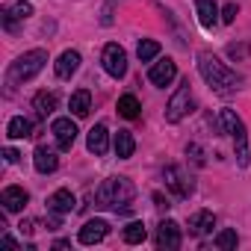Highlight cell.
<instances>
[{
	"mask_svg": "<svg viewBox=\"0 0 251 251\" xmlns=\"http://www.w3.org/2000/svg\"><path fill=\"white\" fill-rule=\"evenodd\" d=\"M145 236H148V230H145L142 222H130L124 227V242L127 245H139V242H145Z\"/></svg>",
	"mask_w": 251,
	"mask_h": 251,
	"instance_id": "cell-25",
	"label": "cell"
},
{
	"mask_svg": "<svg viewBox=\"0 0 251 251\" xmlns=\"http://www.w3.org/2000/svg\"><path fill=\"white\" fill-rule=\"evenodd\" d=\"M216 227V216L210 213V210H198L192 219H189V233L192 236H204V233H210Z\"/></svg>",
	"mask_w": 251,
	"mask_h": 251,
	"instance_id": "cell-18",
	"label": "cell"
},
{
	"mask_svg": "<svg viewBox=\"0 0 251 251\" xmlns=\"http://www.w3.org/2000/svg\"><path fill=\"white\" fill-rule=\"evenodd\" d=\"M157 53H160V42H154V39H142V42H139V48H136L139 62H151Z\"/></svg>",
	"mask_w": 251,
	"mask_h": 251,
	"instance_id": "cell-26",
	"label": "cell"
},
{
	"mask_svg": "<svg viewBox=\"0 0 251 251\" xmlns=\"http://www.w3.org/2000/svg\"><path fill=\"white\" fill-rule=\"evenodd\" d=\"M33 163H36V172H42V175H50V172H56V166H59V157H56V151H53V148H48V145H39V148H36V154H33Z\"/></svg>",
	"mask_w": 251,
	"mask_h": 251,
	"instance_id": "cell-14",
	"label": "cell"
},
{
	"mask_svg": "<svg viewBox=\"0 0 251 251\" xmlns=\"http://www.w3.org/2000/svg\"><path fill=\"white\" fill-rule=\"evenodd\" d=\"M189 106H192V92H189V80H186V83H180V89L172 95V100H169V106H166V121H169V124H177V121L189 112Z\"/></svg>",
	"mask_w": 251,
	"mask_h": 251,
	"instance_id": "cell-5",
	"label": "cell"
},
{
	"mask_svg": "<svg viewBox=\"0 0 251 251\" xmlns=\"http://www.w3.org/2000/svg\"><path fill=\"white\" fill-rule=\"evenodd\" d=\"M100 59H103V68H106V74H109V77L121 80L124 74H127V53H124V48H121V45H106Z\"/></svg>",
	"mask_w": 251,
	"mask_h": 251,
	"instance_id": "cell-6",
	"label": "cell"
},
{
	"mask_svg": "<svg viewBox=\"0 0 251 251\" xmlns=\"http://www.w3.org/2000/svg\"><path fill=\"white\" fill-rule=\"evenodd\" d=\"M45 62H48V50H27L24 56H18L15 62H12V68H9V83H27V80H33L42 68H45Z\"/></svg>",
	"mask_w": 251,
	"mask_h": 251,
	"instance_id": "cell-3",
	"label": "cell"
},
{
	"mask_svg": "<svg viewBox=\"0 0 251 251\" xmlns=\"http://www.w3.org/2000/svg\"><path fill=\"white\" fill-rule=\"evenodd\" d=\"M157 248H163V251L180 248V225L177 222H172V219L160 222V227H157Z\"/></svg>",
	"mask_w": 251,
	"mask_h": 251,
	"instance_id": "cell-7",
	"label": "cell"
},
{
	"mask_svg": "<svg viewBox=\"0 0 251 251\" xmlns=\"http://www.w3.org/2000/svg\"><path fill=\"white\" fill-rule=\"evenodd\" d=\"M50 130H53V136H56V145H59L62 151H71V145H74V139H77V124H74L71 118H53Z\"/></svg>",
	"mask_w": 251,
	"mask_h": 251,
	"instance_id": "cell-9",
	"label": "cell"
},
{
	"mask_svg": "<svg viewBox=\"0 0 251 251\" xmlns=\"http://www.w3.org/2000/svg\"><path fill=\"white\" fill-rule=\"evenodd\" d=\"M227 53L236 59V56H245V53H248V48H236V45H230V48H227Z\"/></svg>",
	"mask_w": 251,
	"mask_h": 251,
	"instance_id": "cell-31",
	"label": "cell"
},
{
	"mask_svg": "<svg viewBox=\"0 0 251 251\" xmlns=\"http://www.w3.org/2000/svg\"><path fill=\"white\" fill-rule=\"evenodd\" d=\"M6 136H9V139H27V136H33V124H30L24 115H15V118L6 124Z\"/></svg>",
	"mask_w": 251,
	"mask_h": 251,
	"instance_id": "cell-21",
	"label": "cell"
},
{
	"mask_svg": "<svg viewBox=\"0 0 251 251\" xmlns=\"http://www.w3.org/2000/svg\"><path fill=\"white\" fill-rule=\"evenodd\" d=\"M3 245H9V248H18V242H15L12 236H3Z\"/></svg>",
	"mask_w": 251,
	"mask_h": 251,
	"instance_id": "cell-33",
	"label": "cell"
},
{
	"mask_svg": "<svg viewBox=\"0 0 251 251\" xmlns=\"http://www.w3.org/2000/svg\"><path fill=\"white\" fill-rule=\"evenodd\" d=\"M33 109H36L39 118H48V115L56 109V95H53V92H39V95L33 98Z\"/></svg>",
	"mask_w": 251,
	"mask_h": 251,
	"instance_id": "cell-22",
	"label": "cell"
},
{
	"mask_svg": "<svg viewBox=\"0 0 251 251\" xmlns=\"http://www.w3.org/2000/svg\"><path fill=\"white\" fill-rule=\"evenodd\" d=\"M77 68H80V53H77V50H65V53L56 59V77H62V80L74 77Z\"/></svg>",
	"mask_w": 251,
	"mask_h": 251,
	"instance_id": "cell-19",
	"label": "cell"
},
{
	"mask_svg": "<svg viewBox=\"0 0 251 251\" xmlns=\"http://www.w3.org/2000/svg\"><path fill=\"white\" fill-rule=\"evenodd\" d=\"M3 157H6V163H18V151H15V148H6Z\"/></svg>",
	"mask_w": 251,
	"mask_h": 251,
	"instance_id": "cell-32",
	"label": "cell"
},
{
	"mask_svg": "<svg viewBox=\"0 0 251 251\" xmlns=\"http://www.w3.org/2000/svg\"><path fill=\"white\" fill-rule=\"evenodd\" d=\"M163 177H166V186H169L177 198H186V195L192 192V177H186L180 166H169V169L163 172Z\"/></svg>",
	"mask_w": 251,
	"mask_h": 251,
	"instance_id": "cell-8",
	"label": "cell"
},
{
	"mask_svg": "<svg viewBox=\"0 0 251 251\" xmlns=\"http://www.w3.org/2000/svg\"><path fill=\"white\" fill-rule=\"evenodd\" d=\"M139 109H142V103L136 100V95H121L118 98V115L121 118H139Z\"/></svg>",
	"mask_w": 251,
	"mask_h": 251,
	"instance_id": "cell-24",
	"label": "cell"
},
{
	"mask_svg": "<svg viewBox=\"0 0 251 251\" xmlns=\"http://www.w3.org/2000/svg\"><path fill=\"white\" fill-rule=\"evenodd\" d=\"M30 15H33V6L27 3V0H18V3L3 9V24H6V30H15V21H24Z\"/></svg>",
	"mask_w": 251,
	"mask_h": 251,
	"instance_id": "cell-17",
	"label": "cell"
},
{
	"mask_svg": "<svg viewBox=\"0 0 251 251\" xmlns=\"http://www.w3.org/2000/svg\"><path fill=\"white\" fill-rule=\"evenodd\" d=\"M136 189L127 177H109L100 183V189L95 192V201L98 207H112V210H127L130 201H133Z\"/></svg>",
	"mask_w": 251,
	"mask_h": 251,
	"instance_id": "cell-2",
	"label": "cell"
},
{
	"mask_svg": "<svg viewBox=\"0 0 251 251\" xmlns=\"http://www.w3.org/2000/svg\"><path fill=\"white\" fill-rule=\"evenodd\" d=\"M154 204L160 207V210H169L172 204H169V198H163V192H154Z\"/></svg>",
	"mask_w": 251,
	"mask_h": 251,
	"instance_id": "cell-30",
	"label": "cell"
},
{
	"mask_svg": "<svg viewBox=\"0 0 251 251\" xmlns=\"http://www.w3.org/2000/svg\"><path fill=\"white\" fill-rule=\"evenodd\" d=\"M86 145H89V151H92L95 157H103V154L109 151V133H106V127H103V124H95V127L89 130V139H86Z\"/></svg>",
	"mask_w": 251,
	"mask_h": 251,
	"instance_id": "cell-15",
	"label": "cell"
},
{
	"mask_svg": "<svg viewBox=\"0 0 251 251\" xmlns=\"http://www.w3.org/2000/svg\"><path fill=\"white\" fill-rule=\"evenodd\" d=\"M68 106H71V112H74L77 118H86V115H89V109H92V95H89L86 89H80V92H74V95H71Z\"/></svg>",
	"mask_w": 251,
	"mask_h": 251,
	"instance_id": "cell-23",
	"label": "cell"
},
{
	"mask_svg": "<svg viewBox=\"0 0 251 251\" xmlns=\"http://www.w3.org/2000/svg\"><path fill=\"white\" fill-rule=\"evenodd\" d=\"M236 242H239V236H236V230H230V227L216 233V248H222V251H233Z\"/></svg>",
	"mask_w": 251,
	"mask_h": 251,
	"instance_id": "cell-27",
	"label": "cell"
},
{
	"mask_svg": "<svg viewBox=\"0 0 251 251\" xmlns=\"http://www.w3.org/2000/svg\"><path fill=\"white\" fill-rule=\"evenodd\" d=\"M236 12H239L236 3H225V9H222V21H225V24H233V21H236Z\"/></svg>",
	"mask_w": 251,
	"mask_h": 251,
	"instance_id": "cell-28",
	"label": "cell"
},
{
	"mask_svg": "<svg viewBox=\"0 0 251 251\" xmlns=\"http://www.w3.org/2000/svg\"><path fill=\"white\" fill-rule=\"evenodd\" d=\"M186 154H189L198 166H204V157H201V148H198V145H186Z\"/></svg>",
	"mask_w": 251,
	"mask_h": 251,
	"instance_id": "cell-29",
	"label": "cell"
},
{
	"mask_svg": "<svg viewBox=\"0 0 251 251\" xmlns=\"http://www.w3.org/2000/svg\"><path fill=\"white\" fill-rule=\"evenodd\" d=\"M222 124L225 130L233 136V148H236V166L245 169L248 166V133H245V124L233 109H222Z\"/></svg>",
	"mask_w": 251,
	"mask_h": 251,
	"instance_id": "cell-4",
	"label": "cell"
},
{
	"mask_svg": "<svg viewBox=\"0 0 251 251\" xmlns=\"http://www.w3.org/2000/svg\"><path fill=\"white\" fill-rule=\"evenodd\" d=\"M177 77V65H175V59H160V62H154L151 65V71H148V80L154 83V86H160V89H166L172 80Z\"/></svg>",
	"mask_w": 251,
	"mask_h": 251,
	"instance_id": "cell-10",
	"label": "cell"
},
{
	"mask_svg": "<svg viewBox=\"0 0 251 251\" xmlns=\"http://www.w3.org/2000/svg\"><path fill=\"white\" fill-rule=\"evenodd\" d=\"M109 233V225L103 222V219H92V222H86L83 227H80V242L83 245H98V242H103V236Z\"/></svg>",
	"mask_w": 251,
	"mask_h": 251,
	"instance_id": "cell-11",
	"label": "cell"
},
{
	"mask_svg": "<svg viewBox=\"0 0 251 251\" xmlns=\"http://www.w3.org/2000/svg\"><path fill=\"white\" fill-rule=\"evenodd\" d=\"M0 201H3V210H6V213H21V210L27 207L30 195H27L21 186H6L3 195H0Z\"/></svg>",
	"mask_w": 251,
	"mask_h": 251,
	"instance_id": "cell-13",
	"label": "cell"
},
{
	"mask_svg": "<svg viewBox=\"0 0 251 251\" xmlns=\"http://www.w3.org/2000/svg\"><path fill=\"white\" fill-rule=\"evenodd\" d=\"M195 9H198V21L204 30H213L219 24V6L216 0H195Z\"/></svg>",
	"mask_w": 251,
	"mask_h": 251,
	"instance_id": "cell-16",
	"label": "cell"
},
{
	"mask_svg": "<svg viewBox=\"0 0 251 251\" xmlns=\"http://www.w3.org/2000/svg\"><path fill=\"white\" fill-rule=\"evenodd\" d=\"M112 148H115L118 160H127V157H133V151H136V142H133L130 130H118V133H115V139H112Z\"/></svg>",
	"mask_w": 251,
	"mask_h": 251,
	"instance_id": "cell-20",
	"label": "cell"
},
{
	"mask_svg": "<svg viewBox=\"0 0 251 251\" xmlns=\"http://www.w3.org/2000/svg\"><path fill=\"white\" fill-rule=\"evenodd\" d=\"M198 71H201V77H204V83L213 89V92H233V89H239V83H242V77L236 74V71H230L225 62H219L213 53H207V50H201L198 53Z\"/></svg>",
	"mask_w": 251,
	"mask_h": 251,
	"instance_id": "cell-1",
	"label": "cell"
},
{
	"mask_svg": "<svg viewBox=\"0 0 251 251\" xmlns=\"http://www.w3.org/2000/svg\"><path fill=\"white\" fill-rule=\"evenodd\" d=\"M74 204H77V198L71 195V189H56V192L48 198V210H50L53 216H68V213L74 210Z\"/></svg>",
	"mask_w": 251,
	"mask_h": 251,
	"instance_id": "cell-12",
	"label": "cell"
}]
</instances>
